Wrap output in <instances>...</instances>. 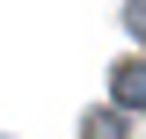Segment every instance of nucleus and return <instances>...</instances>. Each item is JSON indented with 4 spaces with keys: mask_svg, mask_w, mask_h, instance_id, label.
<instances>
[{
    "mask_svg": "<svg viewBox=\"0 0 146 139\" xmlns=\"http://www.w3.org/2000/svg\"><path fill=\"white\" fill-rule=\"evenodd\" d=\"M88 139H124V124H117V117L102 110V117H88Z\"/></svg>",
    "mask_w": 146,
    "mask_h": 139,
    "instance_id": "obj_2",
    "label": "nucleus"
},
{
    "mask_svg": "<svg viewBox=\"0 0 146 139\" xmlns=\"http://www.w3.org/2000/svg\"><path fill=\"white\" fill-rule=\"evenodd\" d=\"M131 29H146V0H131Z\"/></svg>",
    "mask_w": 146,
    "mask_h": 139,
    "instance_id": "obj_3",
    "label": "nucleus"
},
{
    "mask_svg": "<svg viewBox=\"0 0 146 139\" xmlns=\"http://www.w3.org/2000/svg\"><path fill=\"white\" fill-rule=\"evenodd\" d=\"M110 81H117V103H124V110H139V103H146V59H124Z\"/></svg>",
    "mask_w": 146,
    "mask_h": 139,
    "instance_id": "obj_1",
    "label": "nucleus"
}]
</instances>
